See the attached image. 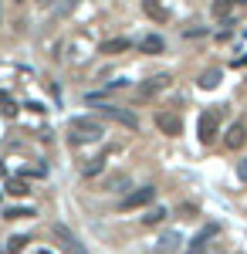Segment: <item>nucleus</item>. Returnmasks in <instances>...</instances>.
<instances>
[{
  "mask_svg": "<svg viewBox=\"0 0 247 254\" xmlns=\"http://www.w3.org/2000/svg\"><path fill=\"white\" fill-rule=\"evenodd\" d=\"M170 81H173L170 75H152V78H146L139 88H135V98H142V102H146V98L159 95V92H166V88H170Z\"/></svg>",
  "mask_w": 247,
  "mask_h": 254,
  "instance_id": "3",
  "label": "nucleus"
},
{
  "mask_svg": "<svg viewBox=\"0 0 247 254\" xmlns=\"http://www.w3.org/2000/svg\"><path fill=\"white\" fill-rule=\"evenodd\" d=\"M220 78H224V71H220V68H210V71H203V75H200V88H217V85H220Z\"/></svg>",
  "mask_w": 247,
  "mask_h": 254,
  "instance_id": "13",
  "label": "nucleus"
},
{
  "mask_svg": "<svg viewBox=\"0 0 247 254\" xmlns=\"http://www.w3.org/2000/svg\"><path fill=\"white\" fill-rule=\"evenodd\" d=\"M142 10H146V17L156 20V24H166V20H170V10H166L163 3H156V0H142Z\"/></svg>",
  "mask_w": 247,
  "mask_h": 254,
  "instance_id": "11",
  "label": "nucleus"
},
{
  "mask_svg": "<svg viewBox=\"0 0 247 254\" xmlns=\"http://www.w3.org/2000/svg\"><path fill=\"white\" fill-rule=\"evenodd\" d=\"M163 220H166V207H152L149 214L142 217V224H149V227L152 224H163Z\"/></svg>",
  "mask_w": 247,
  "mask_h": 254,
  "instance_id": "15",
  "label": "nucleus"
},
{
  "mask_svg": "<svg viewBox=\"0 0 247 254\" xmlns=\"http://www.w3.org/2000/svg\"><path fill=\"white\" fill-rule=\"evenodd\" d=\"M244 142H247V129H244V122H234V126L227 129V136H224V146H227V149H241Z\"/></svg>",
  "mask_w": 247,
  "mask_h": 254,
  "instance_id": "9",
  "label": "nucleus"
},
{
  "mask_svg": "<svg viewBox=\"0 0 247 254\" xmlns=\"http://www.w3.org/2000/svg\"><path fill=\"white\" fill-rule=\"evenodd\" d=\"M152 200H156V187H142V190H135V193L125 196V200L119 203V210H135V207H146Z\"/></svg>",
  "mask_w": 247,
  "mask_h": 254,
  "instance_id": "5",
  "label": "nucleus"
},
{
  "mask_svg": "<svg viewBox=\"0 0 247 254\" xmlns=\"http://www.w3.org/2000/svg\"><path fill=\"white\" fill-rule=\"evenodd\" d=\"M102 166H105V156H95L88 166H85V176H95V173H102Z\"/></svg>",
  "mask_w": 247,
  "mask_h": 254,
  "instance_id": "16",
  "label": "nucleus"
},
{
  "mask_svg": "<svg viewBox=\"0 0 247 254\" xmlns=\"http://www.w3.org/2000/svg\"><path fill=\"white\" fill-rule=\"evenodd\" d=\"M247 0H213V17L217 20H234L241 14V7H244Z\"/></svg>",
  "mask_w": 247,
  "mask_h": 254,
  "instance_id": "6",
  "label": "nucleus"
},
{
  "mask_svg": "<svg viewBox=\"0 0 247 254\" xmlns=\"http://www.w3.org/2000/svg\"><path fill=\"white\" fill-rule=\"evenodd\" d=\"M0 176H7V166H3V163H0Z\"/></svg>",
  "mask_w": 247,
  "mask_h": 254,
  "instance_id": "21",
  "label": "nucleus"
},
{
  "mask_svg": "<svg viewBox=\"0 0 247 254\" xmlns=\"http://www.w3.org/2000/svg\"><path fill=\"white\" fill-rule=\"evenodd\" d=\"M217 132H220V112H200V122H196V136H200V142L203 146H210L213 139H217Z\"/></svg>",
  "mask_w": 247,
  "mask_h": 254,
  "instance_id": "2",
  "label": "nucleus"
},
{
  "mask_svg": "<svg viewBox=\"0 0 247 254\" xmlns=\"http://www.w3.org/2000/svg\"><path fill=\"white\" fill-rule=\"evenodd\" d=\"M7 193H10V196H27V193H31V187H27V180L10 176V180H7Z\"/></svg>",
  "mask_w": 247,
  "mask_h": 254,
  "instance_id": "14",
  "label": "nucleus"
},
{
  "mask_svg": "<svg viewBox=\"0 0 247 254\" xmlns=\"http://www.w3.org/2000/svg\"><path fill=\"white\" fill-rule=\"evenodd\" d=\"M139 51L142 55H163L166 51V41H163V34H146V38L139 41Z\"/></svg>",
  "mask_w": 247,
  "mask_h": 254,
  "instance_id": "10",
  "label": "nucleus"
},
{
  "mask_svg": "<svg viewBox=\"0 0 247 254\" xmlns=\"http://www.w3.org/2000/svg\"><path fill=\"white\" fill-rule=\"evenodd\" d=\"M129 48H132L129 38H112V41L102 44V55H122V51H129Z\"/></svg>",
  "mask_w": 247,
  "mask_h": 254,
  "instance_id": "12",
  "label": "nucleus"
},
{
  "mask_svg": "<svg viewBox=\"0 0 247 254\" xmlns=\"http://www.w3.org/2000/svg\"><path fill=\"white\" fill-rule=\"evenodd\" d=\"M102 112H105V119H115V122H122L125 129H139V116H135V112H129V109H119V105H105Z\"/></svg>",
  "mask_w": 247,
  "mask_h": 254,
  "instance_id": "7",
  "label": "nucleus"
},
{
  "mask_svg": "<svg viewBox=\"0 0 247 254\" xmlns=\"http://www.w3.org/2000/svg\"><path fill=\"white\" fill-rule=\"evenodd\" d=\"M156 126H159V132H166V136H180L183 132V122L176 112H156Z\"/></svg>",
  "mask_w": 247,
  "mask_h": 254,
  "instance_id": "8",
  "label": "nucleus"
},
{
  "mask_svg": "<svg viewBox=\"0 0 247 254\" xmlns=\"http://www.w3.org/2000/svg\"><path fill=\"white\" fill-rule=\"evenodd\" d=\"M237 173H241V180H247V159H241V163H237Z\"/></svg>",
  "mask_w": 247,
  "mask_h": 254,
  "instance_id": "20",
  "label": "nucleus"
},
{
  "mask_svg": "<svg viewBox=\"0 0 247 254\" xmlns=\"http://www.w3.org/2000/svg\"><path fill=\"white\" fill-rule=\"evenodd\" d=\"M20 217H34L31 207H14V210H7V220H20Z\"/></svg>",
  "mask_w": 247,
  "mask_h": 254,
  "instance_id": "17",
  "label": "nucleus"
},
{
  "mask_svg": "<svg viewBox=\"0 0 247 254\" xmlns=\"http://www.w3.org/2000/svg\"><path fill=\"white\" fill-rule=\"evenodd\" d=\"M51 237H55L58 244L64 248V251H71V254H85V248H81V241H78L64 224H51Z\"/></svg>",
  "mask_w": 247,
  "mask_h": 254,
  "instance_id": "4",
  "label": "nucleus"
},
{
  "mask_svg": "<svg viewBox=\"0 0 247 254\" xmlns=\"http://www.w3.org/2000/svg\"><path fill=\"white\" fill-rule=\"evenodd\" d=\"M38 3H51V0H38Z\"/></svg>",
  "mask_w": 247,
  "mask_h": 254,
  "instance_id": "22",
  "label": "nucleus"
},
{
  "mask_svg": "<svg viewBox=\"0 0 247 254\" xmlns=\"http://www.w3.org/2000/svg\"><path fill=\"white\" fill-rule=\"evenodd\" d=\"M68 132H71V139H75V142H98V139L105 136L102 122H95V119H71Z\"/></svg>",
  "mask_w": 247,
  "mask_h": 254,
  "instance_id": "1",
  "label": "nucleus"
},
{
  "mask_svg": "<svg viewBox=\"0 0 247 254\" xmlns=\"http://www.w3.org/2000/svg\"><path fill=\"white\" fill-rule=\"evenodd\" d=\"M75 3H81V0H61V7H58L55 14H58V17H64V14H71V10H75Z\"/></svg>",
  "mask_w": 247,
  "mask_h": 254,
  "instance_id": "18",
  "label": "nucleus"
},
{
  "mask_svg": "<svg viewBox=\"0 0 247 254\" xmlns=\"http://www.w3.org/2000/svg\"><path fill=\"white\" fill-rule=\"evenodd\" d=\"M24 244H27V237H10V244H7V251H10V254H17L20 248H24Z\"/></svg>",
  "mask_w": 247,
  "mask_h": 254,
  "instance_id": "19",
  "label": "nucleus"
}]
</instances>
